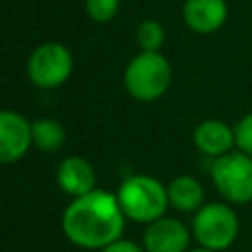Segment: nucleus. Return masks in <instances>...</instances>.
<instances>
[{"label": "nucleus", "instance_id": "nucleus-1", "mask_svg": "<svg viewBox=\"0 0 252 252\" xmlns=\"http://www.w3.org/2000/svg\"><path fill=\"white\" fill-rule=\"evenodd\" d=\"M126 215L122 213L116 195L94 189L73 199L61 219L65 236L81 248H104L118 240L124 230Z\"/></svg>", "mask_w": 252, "mask_h": 252}, {"label": "nucleus", "instance_id": "nucleus-2", "mask_svg": "<svg viewBox=\"0 0 252 252\" xmlns=\"http://www.w3.org/2000/svg\"><path fill=\"white\" fill-rule=\"evenodd\" d=\"M116 199L126 219L144 224L161 219L169 205L167 187L150 175H130L124 179Z\"/></svg>", "mask_w": 252, "mask_h": 252}, {"label": "nucleus", "instance_id": "nucleus-3", "mask_svg": "<svg viewBox=\"0 0 252 252\" xmlns=\"http://www.w3.org/2000/svg\"><path fill=\"white\" fill-rule=\"evenodd\" d=\"M171 85V65L159 51H140L126 65L124 87L128 94L142 102L158 100Z\"/></svg>", "mask_w": 252, "mask_h": 252}, {"label": "nucleus", "instance_id": "nucleus-4", "mask_svg": "<svg viewBox=\"0 0 252 252\" xmlns=\"http://www.w3.org/2000/svg\"><path fill=\"white\" fill-rule=\"evenodd\" d=\"M240 224L232 207L224 203L203 205L193 219V236L203 248L220 252L234 244Z\"/></svg>", "mask_w": 252, "mask_h": 252}, {"label": "nucleus", "instance_id": "nucleus-5", "mask_svg": "<svg viewBox=\"0 0 252 252\" xmlns=\"http://www.w3.org/2000/svg\"><path fill=\"white\" fill-rule=\"evenodd\" d=\"M211 179L217 191L234 205L252 201V158L242 152H228L213 159Z\"/></svg>", "mask_w": 252, "mask_h": 252}, {"label": "nucleus", "instance_id": "nucleus-6", "mask_svg": "<svg viewBox=\"0 0 252 252\" xmlns=\"http://www.w3.org/2000/svg\"><path fill=\"white\" fill-rule=\"evenodd\" d=\"M73 71V55L63 43H43L28 59V77L39 89L61 87Z\"/></svg>", "mask_w": 252, "mask_h": 252}, {"label": "nucleus", "instance_id": "nucleus-7", "mask_svg": "<svg viewBox=\"0 0 252 252\" xmlns=\"http://www.w3.org/2000/svg\"><path fill=\"white\" fill-rule=\"evenodd\" d=\"M32 144V122L14 110H0V163L22 159Z\"/></svg>", "mask_w": 252, "mask_h": 252}, {"label": "nucleus", "instance_id": "nucleus-8", "mask_svg": "<svg viewBox=\"0 0 252 252\" xmlns=\"http://www.w3.org/2000/svg\"><path fill=\"white\" fill-rule=\"evenodd\" d=\"M185 26L201 35L219 32L228 20L226 0H185L181 8Z\"/></svg>", "mask_w": 252, "mask_h": 252}, {"label": "nucleus", "instance_id": "nucleus-9", "mask_svg": "<svg viewBox=\"0 0 252 252\" xmlns=\"http://www.w3.org/2000/svg\"><path fill=\"white\" fill-rule=\"evenodd\" d=\"M189 230L187 226L169 217H161L146 226L144 248L146 252H187Z\"/></svg>", "mask_w": 252, "mask_h": 252}, {"label": "nucleus", "instance_id": "nucleus-10", "mask_svg": "<svg viewBox=\"0 0 252 252\" xmlns=\"http://www.w3.org/2000/svg\"><path fill=\"white\" fill-rule=\"evenodd\" d=\"M193 144L201 154L209 158H220L228 154L232 146H236L234 128L217 118L203 120L193 130Z\"/></svg>", "mask_w": 252, "mask_h": 252}, {"label": "nucleus", "instance_id": "nucleus-11", "mask_svg": "<svg viewBox=\"0 0 252 252\" xmlns=\"http://www.w3.org/2000/svg\"><path fill=\"white\" fill-rule=\"evenodd\" d=\"M57 185L61 191H65L73 199L83 197L94 191V185H96L94 167L85 158L69 156L57 167Z\"/></svg>", "mask_w": 252, "mask_h": 252}, {"label": "nucleus", "instance_id": "nucleus-12", "mask_svg": "<svg viewBox=\"0 0 252 252\" xmlns=\"http://www.w3.org/2000/svg\"><path fill=\"white\" fill-rule=\"evenodd\" d=\"M169 205L181 213H197L205 201L203 185L191 175H177L167 185Z\"/></svg>", "mask_w": 252, "mask_h": 252}, {"label": "nucleus", "instance_id": "nucleus-13", "mask_svg": "<svg viewBox=\"0 0 252 252\" xmlns=\"http://www.w3.org/2000/svg\"><path fill=\"white\" fill-rule=\"evenodd\" d=\"M32 140L41 152H57L65 142V128L55 118H37L32 122Z\"/></svg>", "mask_w": 252, "mask_h": 252}, {"label": "nucleus", "instance_id": "nucleus-14", "mask_svg": "<svg viewBox=\"0 0 252 252\" xmlns=\"http://www.w3.org/2000/svg\"><path fill=\"white\" fill-rule=\"evenodd\" d=\"M136 41L142 51H159L165 41V30L158 20H144L136 30Z\"/></svg>", "mask_w": 252, "mask_h": 252}, {"label": "nucleus", "instance_id": "nucleus-15", "mask_svg": "<svg viewBox=\"0 0 252 252\" xmlns=\"http://www.w3.org/2000/svg\"><path fill=\"white\" fill-rule=\"evenodd\" d=\"M118 6H120V0H87L85 2L87 14L94 22H110L116 16Z\"/></svg>", "mask_w": 252, "mask_h": 252}, {"label": "nucleus", "instance_id": "nucleus-16", "mask_svg": "<svg viewBox=\"0 0 252 252\" xmlns=\"http://www.w3.org/2000/svg\"><path fill=\"white\" fill-rule=\"evenodd\" d=\"M234 140H236L238 152L252 158V112L244 114L234 124Z\"/></svg>", "mask_w": 252, "mask_h": 252}, {"label": "nucleus", "instance_id": "nucleus-17", "mask_svg": "<svg viewBox=\"0 0 252 252\" xmlns=\"http://www.w3.org/2000/svg\"><path fill=\"white\" fill-rule=\"evenodd\" d=\"M100 252H142V248H140L138 244H134L132 240L118 238V240H114L112 244L100 248Z\"/></svg>", "mask_w": 252, "mask_h": 252}, {"label": "nucleus", "instance_id": "nucleus-18", "mask_svg": "<svg viewBox=\"0 0 252 252\" xmlns=\"http://www.w3.org/2000/svg\"><path fill=\"white\" fill-rule=\"evenodd\" d=\"M187 252H215V250H209V248L199 246V248H191V250H187Z\"/></svg>", "mask_w": 252, "mask_h": 252}]
</instances>
